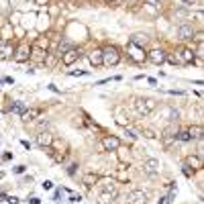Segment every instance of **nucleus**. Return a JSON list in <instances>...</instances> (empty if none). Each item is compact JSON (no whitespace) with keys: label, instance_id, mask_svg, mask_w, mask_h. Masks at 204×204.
I'll return each mask as SVG.
<instances>
[{"label":"nucleus","instance_id":"obj_1","mask_svg":"<svg viewBox=\"0 0 204 204\" xmlns=\"http://www.w3.org/2000/svg\"><path fill=\"white\" fill-rule=\"evenodd\" d=\"M133 106H135V112L139 116H149L151 112H155L157 100H153V98H137L133 102Z\"/></svg>","mask_w":204,"mask_h":204},{"label":"nucleus","instance_id":"obj_2","mask_svg":"<svg viewBox=\"0 0 204 204\" xmlns=\"http://www.w3.org/2000/svg\"><path fill=\"white\" fill-rule=\"evenodd\" d=\"M121 61V51L116 47H112V45H108V47L102 49V65H116Z\"/></svg>","mask_w":204,"mask_h":204},{"label":"nucleus","instance_id":"obj_3","mask_svg":"<svg viewBox=\"0 0 204 204\" xmlns=\"http://www.w3.org/2000/svg\"><path fill=\"white\" fill-rule=\"evenodd\" d=\"M127 55H129L135 63H145V61H147V51H145V47H137L133 43L127 45Z\"/></svg>","mask_w":204,"mask_h":204},{"label":"nucleus","instance_id":"obj_4","mask_svg":"<svg viewBox=\"0 0 204 204\" xmlns=\"http://www.w3.org/2000/svg\"><path fill=\"white\" fill-rule=\"evenodd\" d=\"M29 57H31V45H29L27 41H23V43H19V47L14 49L12 59L16 63H25V61H29Z\"/></svg>","mask_w":204,"mask_h":204},{"label":"nucleus","instance_id":"obj_5","mask_svg":"<svg viewBox=\"0 0 204 204\" xmlns=\"http://www.w3.org/2000/svg\"><path fill=\"white\" fill-rule=\"evenodd\" d=\"M82 49H78V47H72V49H68L65 53H61L59 55V59H61V63L68 68V65H74L76 61H80L82 59Z\"/></svg>","mask_w":204,"mask_h":204},{"label":"nucleus","instance_id":"obj_6","mask_svg":"<svg viewBox=\"0 0 204 204\" xmlns=\"http://www.w3.org/2000/svg\"><path fill=\"white\" fill-rule=\"evenodd\" d=\"M159 161L157 159H153V157H149V159H145L141 165V171L145 174V176H149V178H155L157 174H159Z\"/></svg>","mask_w":204,"mask_h":204},{"label":"nucleus","instance_id":"obj_7","mask_svg":"<svg viewBox=\"0 0 204 204\" xmlns=\"http://www.w3.org/2000/svg\"><path fill=\"white\" fill-rule=\"evenodd\" d=\"M100 145L104 151H118L121 149V139L116 135H104L100 139Z\"/></svg>","mask_w":204,"mask_h":204},{"label":"nucleus","instance_id":"obj_8","mask_svg":"<svg viewBox=\"0 0 204 204\" xmlns=\"http://www.w3.org/2000/svg\"><path fill=\"white\" fill-rule=\"evenodd\" d=\"M159 116H161L163 121H167V122H178L180 121V112H178L176 108H171L170 104H165V106L159 108Z\"/></svg>","mask_w":204,"mask_h":204},{"label":"nucleus","instance_id":"obj_9","mask_svg":"<svg viewBox=\"0 0 204 204\" xmlns=\"http://www.w3.org/2000/svg\"><path fill=\"white\" fill-rule=\"evenodd\" d=\"M165 51H163V49H151V51H147V61H151V63H153V65H161L163 61H165Z\"/></svg>","mask_w":204,"mask_h":204},{"label":"nucleus","instance_id":"obj_10","mask_svg":"<svg viewBox=\"0 0 204 204\" xmlns=\"http://www.w3.org/2000/svg\"><path fill=\"white\" fill-rule=\"evenodd\" d=\"M178 55H180V59H182V65H190V63H194V59H196V51L190 49V47L178 49Z\"/></svg>","mask_w":204,"mask_h":204},{"label":"nucleus","instance_id":"obj_11","mask_svg":"<svg viewBox=\"0 0 204 204\" xmlns=\"http://www.w3.org/2000/svg\"><path fill=\"white\" fill-rule=\"evenodd\" d=\"M127 204H147V194L143 190H133L127 194Z\"/></svg>","mask_w":204,"mask_h":204},{"label":"nucleus","instance_id":"obj_12","mask_svg":"<svg viewBox=\"0 0 204 204\" xmlns=\"http://www.w3.org/2000/svg\"><path fill=\"white\" fill-rule=\"evenodd\" d=\"M194 27H192V23H184V25H180L178 27V37L182 41H192V37H194Z\"/></svg>","mask_w":204,"mask_h":204},{"label":"nucleus","instance_id":"obj_13","mask_svg":"<svg viewBox=\"0 0 204 204\" xmlns=\"http://www.w3.org/2000/svg\"><path fill=\"white\" fill-rule=\"evenodd\" d=\"M12 53H14V47H12V41H0V59H12Z\"/></svg>","mask_w":204,"mask_h":204},{"label":"nucleus","instance_id":"obj_14","mask_svg":"<svg viewBox=\"0 0 204 204\" xmlns=\"http://www.w3.org/2000/svg\"><path fill=\"white\" fill-rule=\"evenodd\" d=\"M129 43H133V45H137V47H145V45L149 43V35L147 33H135V35H131Z\"/></svg>","mask_w":204,"mask_h":204},{"label":"nucleus","instance_id":"obj_15","mask_svg":"<svg viewBox=\"0 0 204 204\" xmlns=\"http://www.w3.org/2000/svg\"><path fill=\"white\" fill-rule=\"evenodd\" d=\"M45 55H47V51H43V49H39V47H31V57L29 59L33 61V63H43L45 61Z\"/></svg>","mask_w":204,"mask_h":204},{"label":"nucleus","instance_id":"obj_16","mask_svg":"<svg viewBox=\"0 0 204 204\" xmlns=\"http://www.w3.org/2000/svg\"><path fill=\"white\" fill-rule=\"evenodd\" d=\"M37 143H39V147H51L53 145V137L47 131H41L39 135H37Z\"/></svg>","mask_w":204,"mask_h":204},{"label":"nucleus","instance_id":"obj_17","mask_svg":"<svg viewBox=\"0 0 204 204\" xmlns=\"http://www.w3.org/2000/svg\"><path fill=\"white\" fill-rule=\"evenodd\" d=\"M88 59L94 68H100L102 65V49H92V51H88Z\"/></svg>","mask_w":204,"mask_h":204},{"label":"nucleus","instance_id":"obj_18","mask_svg":"<svg viewBox=\"0 0 204 204\" xmlns=\"http://www.w3.org/2000/svg\"><path fill=\"white\" fill-rule=\"evenodd\" d=\"M98 182H100V176H98V174H92V171L84 174V178H82V184H84L86 188H92V186H96Z\"/></svg>","mask_w":204,"mask_h":204},{"label":"nucleus","instance_id":"obj_19","mask_svg":"<svg viewBox=\"0 0 204 204\" xmlns=\"http://www.w3.org/2000/svg\"><path fill=\"white\" fill-rule=\"evenodd\" d=\"M188 135H190V139H202L204 137V129L200 127V125H192V127H188Z\"/></svg>","mask_w":204,"mask_h":204},{"label":"nucleus","instance_id":"obj_20","mask_svg":"<svg viewBox=\"0 0 204 204\" xmlns=\"http://www.w3.org/2000/svg\"><path fill=\"white\" fill-rule=\"evenodd\" d=\"M186 163H188L190 167H194V170H202V157H200V155L186 157Z\"/></svg>","mask_w":204,"mask_h":204},{"label":"nucleus","instance_id":"obj_21","mask_svg":"<svg viewBox=\"0 0 204 204\" xmlns=\"http://www.w3.org/2000/svg\"><path fill=\"white\" fill-rule=\"evenodd\" d=\"M102 192H104V194H110L112 198H116V184L114 182L104 184V186H102Z\"/></svg>","mask_w":204,"mask_h":204},{"label":"nucleus","instance_id":"obj_22","mask_svg":"<svg viewBox=\"0 0 204 204\" xmlns=\"http://www.w3.org/2000/svg\"><path fill=\"white\" fill-rule=\"evenodd\" d=\"M165 61H170L171 65H182V59H180L178 51H174V53H167V55H165Z\"/></svg>","mask_w":204,"mask_h":204},{"label":"nucleus","instance_id":"obj_23","mask_svg":"<svg viewBox=\"0 0 204 204\" xmlns=\"http://www.w3.org/2000/svg\"><path fill=\"white\" fill-rule=\"evenodd\" d=\"M10 112H16V114H25V112H27V106H25V104H23V102H14L12 106H10Z\"/></svg>","mask_w":204,"mask_h":204},{"label":"nucleus","instance_id":"obj_24","mask_svg":"<svg viewBox=\"0 0 204 204\" xmlns=\"http://www.w3.org/2000/svg\"><path fill=\"white\" fill-rule=\"evenodd\" d=\"M57 57H59L57 53H47V55H45V61H43V65H47V68H53L55 61H57Z\"/></svg>","mask_w":204,"mask_h":204},{"label":"nucleus","instance_id":"obj_25","mask_svg":"<svg viewBox=\"0 0 204 204\" xmlns=\"http://www.w3.org/2000/svg\"><path fill=\"white\" fill-rule=\"evenodd\" d=\"M182 174L188 178V180H192V178L196 176V170H194V167H190L188 163H184V165H182Z\"/></svg>","mask_w":204,"mask_h":204},{"label":"nucleus","instance_id":"obj_26","mask_svg":"<svg viewBox=\"0 0 204 204\" xmlns=\"http://www.w3.org/2000/svg\"><path fill=\"white\" fill-rule=\"evenodd\" d=\"M176 141L188 143V141H192V139H190V135H188V131H186V129H182V131H178V133H176Z\"/></svg>","mask_w":204,"mask_h":204},{"label":"nucleus","instance_id":"obj_27","mask_svg":"<svg viewBox=\"0 0 204 204\" xmlns=\"http://www.w3.org/2000/svg\"><path fill=\"white\" fill-rule=\"evenodd\" d=\"M72 47H74V45H72L69 41H63V43H59V45H57V55L65 53V51H68V49H72Z\"/></svg>","mask_w":204,"mask_h":204},{"label":"nucleus","instance_id":"obj_28","mask_svg":"<svg viewBox=\"0 0 204 204\" xmlns=\"http://www.w3.org/2000/svg\"><path fill=\"white\" fill-rule=\"evenodd\" d=\"M35 47H39V49H43V51H47V49H49V39H47V37H45V39L41 37V39L35 43Z\"/></svg>","mask_w":204,"mask_h":204},{"label":"nucleus","instance_id":"obj_29","mask_svg":"<svg viewBox=\"0 0 204 204\" xmlns=\"http://www.w3.org/2000/svg\"><path fill=\"white\" fill-rule=\"evenodd\" d=\"M65 171H68V176H69V178H74V176H76V171H78V163H69Z\"/></svg>","mask_w":204,"mask_h":204},{"label":"nucleus","instance_id":"obj_30","mask_svg":"<svg viewBox=\"0 0 204 204\" xmlns=\"http://www.w3.org/2000/svg\"><path fill=\"white\" fill-rule=\"evenodd\" d=\"M202 39H204L202 31H196V33H194V37H192V41H196L198 45H202Z\"/></svg>","mask_w":204,"mask_h":204},{"label":"nucleus","instance_id":"obj_31","mask_svg":"<svg viewBox=\"0 0 204 204\" xmlns=\"http://www.w3.org/2000/svg\"><path fill=\"white\" fill-rule=\"evenodd\" d=\"M141 135H143V137H147V139H155V131H151V129H143V131H141Z\"/></svg>","mask_w":204,"mask_h":204},{"label":"nucleus","instance_id":"obj_32","mask_svg":"<svg viewBox=\"0 0 204 204\" xmlns=\"http://www.w3.org/2000/svg\"><path fill=\"white\" fill-rule=\"evenodd\" d=\"M88 74H90L88 69H78V72H69L68 76H72V78H76V76H88Z\"/></svg>","mask_w":204,"mask_h":204},{"label":"nucleus","instance_id":"obj_33","mask_svg":"<svg viewBox=\"0 0 204 204\" xmlns=\"http://www.w3.org/2000/svg\"><path fill=\"white\" fill-rule=\"evenodd\" d=\"M121 2L125 4V6H137V4H139L141 0H121Z\"/></svg>","mask_w":204,"mask_h":204},{"label":"nucleus","instance_id":"obj_34","mask_svg":"<svg viewBox=\"0 0 204 204\" xmlns=\"http://www.w3.org/2000/svg\"><path fill=\"white\" fill-rule=\"evenodd\" d=\"M61 192H63V188H57V190H55V194H53L55 202H61Z\"/></svg>","mask_w":204,"mask_h":204},{"label":"nucleus","instance_id":"obj_35","mask_svg":"<svg viewBox=\"0 0 204 204\" xmlns=\"http://www.w3.org/2000/svg\"><path fill=\"white\" fill-rule=\"evenodd\" d=\"M125 135L129 137L131 141H135V139H137V133H133V131H131V129H125Z\"/></svg>","mask_w":204,"mask_h":204},{"label":"nucleus","instance_id":"obj_36","mask_svg":"<svg viewBox=\"0 0 204 204\" xmlns=\"http://www.w3.org/2000/svg\"><path fill=\"white\" fill-rule=\"evenodd\" d=\"M41 186H43V190H51V188H53V182H51V180H45Z\"/></svg>","mask_w":204,"mask_h":204},{"label":"nucleus","instance_id":"obj_37","mask_svg":"<svg viewBox=\"0 0 204 204\" xmlns=\"http://www.w3.org/2000/svg\"><path fill=\"white\" fill-rule=\"evenodd\" d=\"M12 171H14V174H25V171H27V165H16Z\"/></svg>","mask_w":204,"mask_h":204},{"label":"nucleus","instance_id":"obj_38","mask_svg":"<svg viewBox=\"0 0 204 204\" xmlns=\"http://www.w3.org/2000/svg\"><path fill=\"white\" fill-rule=\"evenodd\" d=\"M80 200H82V196H80V194H72V196H69V202H80Z\"/></svg>","mask_w":204,"mask_h":204},{"label":"nucleus","instance_id":"obj_39","mask_svg":"<svg viewBox=\"0 0 204 204\" xmlns=\"http://www.w3.org/2000/svg\"><path fill=\"white\" fill-rule=\"evenodd\" d=\"M194 4H198L196 0H184V6H194Z\"/></svg>","mask_w":204,"mask_h":204},{"label":"nucleus","instance_id":"obj_40","mask_svg":"<svg viewBox=\"0 0 204 204\" xmlns=\"http://www.w3.org/2000/svg\"><path fill=\"white\" fill-rule=\"evenodd\" d=\"M20 145H23V147H25V149H31V143H29L27 139H23V141H20Z\"/></svg>","mask_w":204,"mask_h":204},{"label":"nucleus","instance_id":"obj_41","mask_svg":"<svg viewBox=\"0 0 204 204\" xmlns=\"http://www.w3.org/2000/svg\"><path fill=\"white\" fill-rule=\"evenodd\" d=\"M2 82H4V84H14V80L10 78V76H6V78H2Z\"/></svg>","mask_w":204,"mask_h":204},{"label":"nucleus","instance_id":"obj_42","mask_svg":"<svg viewBox=\"0 0 204 204\" xmlns=\"http://www.w3.org/2000/svg\"><path fill=\"white\" fill-rule=\"evenodd\" d=\"M47 88H49V90H51V92H59V88H57V86H55V84H49Z\"/></svg>","mask_w":204,"mask_h":204},{"label":"nucleus","instance_id":"obj_43","mask_svg":"<svg viewBox=\"0 0 204 204\" xmlns=\"http://www.w3.org/2000/svg\"><path fill=\"white\" fill-rule=\"evenodd\" d=\"M29 204H41V200H39V198H31V200H29Z\"/></svg>","mask_w":204,"mask_h":204},{"label":"nucleus","instance_id":"obj_44","mask_svg":"<svg viewBox=\"0 0 204 204\" xmlns=\"http://www.w3.org/2000/svg\"><path fill=\"white\" fill-rule=\"evenodd\" d=\"M6 198H8L6 194H0V202H6Z\"/></svg>","mask_w":204,"mask_h":204},{"label":"nucleus","instance_id":"obj_45","mask_svg":"<svg viewBox=\"0 0 204 204\" xmlns=\"http://www.w3.org/2000/svg\"><path fill=\"white\" fill-rule=\"evenodd\" d=\"M157 204H165V198H159V200H157Z\"/></svg>","mask_w":204,"mask_h":204},{"label":"nucleus","instance_id":"obj_46","mask_svg":"<svg viewBox=\"0 0 204 204\" xmlns=\"http://www.w3.org/2000/svg\"><path fill=\"white\" fill-rule=\"evenodd\" d=\"M104 2H106V4H112V2H116V0H104Z\"/></svg>","mask_w":204,"mask_h":204},{"label":"nucleus","instance_id":"obj_47","mask_svg":"<svg viewBox=\"0 0 204 204\" xmlns=\"http://www.w3.org/2000/svg\"><path fill=\"white\" fill-rule=\"evenodd\" d=\"M2 178H4V171H0V180H2Z\"/></svg>","mask_w":204,"mask_h":204},{"label":"nucleus","instance_id":"obj_48","mask_svg":"<svg viewBox=\"0 0 204 204\" xmlns=\"http://www.w3.org/2000/svg\"><path fill=\"white\" fill-rule=\"evenodd\" d=\"M0 84H2V80H0Z\"/></svg>","mask_w":204,"mask_h":204}]
</instances>
